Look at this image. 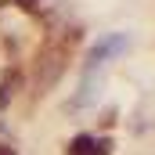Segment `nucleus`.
I'll use <instances>...</instances> for the list:
<instances>
[{
	"label": "nucleus",
	"mask_w": 155,
	"mask_h": 155,
	"mask_svg": "<svg viewBox=\"0 0 155 155\" xmlns=\"http://www.w3.org/2000/svg\"><path fill=\"white\" fill-rule=\"evenodd\" d=\"M18 83H22V72H7V76L0 79V108L15 97V90H18Z\"/></svg>",
	"instance_id": "7ed1b4c3"
},
{
	"label": "nucleus",
	"mask_w": 155,
	"mask_h": 155,
	"mask_svg": "<svg viewBox=\"0 0 155 155\" xmlns=\"http://www.w3.org/2000/svg\"><path fill=\"white\" fill-rule=\"evenodd\" d=\"M126 47H130V36H126V33H108V36H101L90 51H87V65H83V69H87V76H90L101 61H108L112 54H123Z\"/></svg>",
	"instance_id": "f257e3e1"
},
{
	"label": "nucleus",
	"mask_w": 155,
	"mask_h": 155,
	"mask_svg": "<svg viewBox=\"0 0 155 155\" xmlns=\"http://www.w3.org/2000/svg\"><path fill=\"white\" fill-rule=\"evenodd\" d=\"M0 155H15V148L11 144H0Z\"/></svg>",
	"instance_id": "39448f33"
},
{
	"label": "nucleus",
	"mask_w": 155,
	"mask_h": 155,
	"mask_svg": "<svg viewBox=\"0 0 155 155\" xmlns=\"http://www.w3.org/2000/svg\"><path fill=\"white\" fill-rule=\"evenodd\" d=\"M15 4H18L22 11H36V0H15Z\"/></svg>",
	"instance_id": "20e7f679"
},
{
	"label": "nucleus",
	"mask_w": 155,
	"mask_h": 155,
	"mask_svg": "<svg viewBox=\"0 0 155 155\" xmlns=\"http://www.w3.org/2000/svg\"><path fill=\"white\" fill-rule=\"evenodd\" d=\"M112 148H116V141H112V137H94V134H76V137L69 141L65 155H112Z\"/></svg>",
	"instance_id": "f03ea898"
}]
</instances>
